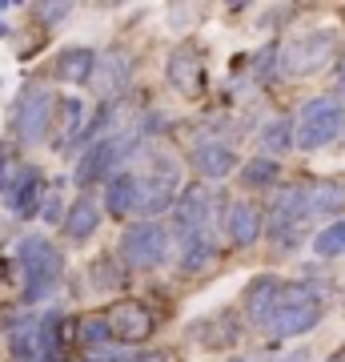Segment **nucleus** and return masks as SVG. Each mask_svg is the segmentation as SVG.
<instances>
[{"instance_id":"f257e3e1","label":"nucleus","mask_w":345,"mask_h":362,"mask_svg":"<svg viewBox=\"0 0 345 362\" xmlns=\"http://www.w3.org/2000/svg\"><path fill=\"white\" fill-rule=\"evenodd\" d=\"M137 141H141V133H137V129L104 133L101 141H92L89 149L80 153L73 181H77V185H101V181H104V185H109L116 173H125V161L133 157Z\"/></svg>"},{"instance_id":"f03ea898","label":"nucleus","mask_w":345,"mask_h":362,"mask_svg":"<svg viewBox=\"0 0 345 362\" xmlns=\"http://www.w3.org/2000/svg\"><path fill=\"white\" fill-rule=\"evenodd\" d=\"M16 266H20V274H25V282H28V290H25L28 302L44 298L56 286V278L64 274L61 250L52 246L44 233H28V238L16 242Z\"/></svg>"},{"instance_id":"7ed1b4c3","label":"nucleus","mask_w":345,"mask_h":362,"mask_svg":"<svg viewBox=\"0 0 345 362\" xmlns=\"http://www.w3.org/2000/svg\"><path fill=\"white\" fill-rule=\"evenodd\" d=\"M345 133V97L325 93L301 105L297 113V149H321Z\"/></svg>"},{"instance_id":"20e7f679","label":"nucleus","mask_w":345,"mask_h":362,"mask_svg":"<svg viewBox=\"0 0 345 362\" xmlns=\"http://www.w3.org/2000/svg\"><path fill=\"white\" fill-rule=\"evenodd\" d=\"M221 206V194L205 189V185H185L173 206V221H169V233L177 246H189L197 238H209V221Z\"/></svg>"},{"instance_id":"39448f33","label":"nucleus","mask_w":345,"mask_h":362,"mask_svg":"<svg viewBox=\"0 0 345 362\" xmlns=\"http://www.w3.org/2000/svg\"><path fill=\"white\" fill-rule=\"evenodd\" d=\"M56 109H61V101L52 97L49 85H25V93L13 105V133L25 145H40L56 125Z\"/></svg>"},{"instance_id":"423d86ee","label":"nucleus","mask_w":345,"mask_h":362,"mask_svg":"<svg viewBox=\"0 0 345 362\" xmlns=\"http://www.w3.org/2000/svg\"><path fill=\"white\" fill-rule=\"evenodd\" d=\"M177 161L165 153L149 157V169L137 173V218H157L169 206H177Z\"/></svg>"},{"instance_id":"0eeeda50","label":"nucleus","mask_w":345,"mask_h":362,"mask_svg":"<svg viewBox=\"0 0 345 362\" xmlns=\"http://www.w3.org/2000/svg\"><path fill=\"white\" fill-rule=\"evenodd\" d=\"M333 52H337L333 28H305L282 49V73L285 77H313L333 61Z\"/></svg>"},{"instance_id":"6e6552de","label":"nucleus","mask_w":345,"mask_h":362,"mask_svg":"<svg viewBox=\"0 0 345 362\" xmlns=\"http://www.w3.org/2000/svg\"><path fill=\"white\" fill-rule=\"evenodd\" d=\"M309 197H313V185H282V189L273 194L265 226H269V238H273L277 246H293L297 238H301V226H305V218L313 214V209H309Z\"/></svg>"},{"instance_id":"1a4fd4ad","label":"nucleus","mask_w":345,"mask_h":362,"mask_svg":"<svg viewBox=\"0 0 345 362\" xmlns=\"http://www.w3.org/2000/svg\"><path fill=\"white\" fill-rule=\"evenodd\" d=\"M169 242H173L169 226H161V221H133L121 233V250L116 254L133 270H157L169 258Z\"/></svg>"},{"instance_id":"9d476101","label":"nucleus","mask_w":345,"mask_h":362,"mask_svg":"<svg viewBox=\"0 0 345 362\" xmlns=\"http://www.w3.org/2000/svg\"><path fill=\"white\" fill-rule=\"evenodd\" d=\"M321 294L313 290V286H289L282 298V306H277V314H273V322H269V334L277 338H297L305 334V330H313V326L321 322Z\"/></svg>"},{"instance_id":"9b49d317","label":"nucleus","mask_w":345,"mask_h":362,"mask_svg":"<svg viewBox=\"0 0 345 362\" xmlns=\"http://www.w3.org/2000/svg\"><path fill=\"white\" fill-rule=\"evenodd\" d=\"M289 286L277 278V274H261V278H253L249 282V290H245V318L253 326H265L273 322V314H277V306H282V298Z\"/></svg>"},{"instance_id":"f8f14e48","label":"nucleus","mask_w":345,"mask_h":362,"mask_svg":"<svg viewBox=\"0 0 345 362\" xmlns=\"http://www.w3.org/2000/svg\"><path fill=\"white\" fill-rule=\"evenodd\" d=\"M4 206H8L13 218H32L44 206V173L37 165H20L13 185H8V194H4Z\"/></svg>"},{"instance_id":"ddd939ff","label":"nucleus","mask_w":345,"mask_h":362,"mask_svg":"<svg viewBox=\"0 0 345 362\" xmlns=\"http://www.w3.org/2000/svg\"><path fill=\"white\" fill-rule=\"evenodd\" d=\"M128 77H133V57H128L125 49H109L101 61H97V73H92V89H97V97L109 105V101H116V97L125 93Z\"/></svg>"},{"instance_id":"4468645a","label":"nucleus","mask_w":345,"mask_h":362,"mask_svg":"<svg viewBox=\"0 0 345 362\" xmlns=\"http://www.w3.org/2000/svg\"><path fill=\"white\" fill-rule=\"evenodd\" d=\"M169 81H173L185 97H201L209 73H205V61L197 57L193 45H181V49L169 57Z\"/></svg>"},{"instance_id":"2eb2a0df","label":"nucleus","mask_w":345,"mask_h":362,"mask_svg":"<svg viewBox=\"0 0 345 362\" xmlns=\"http://www.w3.org/2000/svg\"><path fill=\"white\" fill-rule=\"evenodd\" d=\"M109 322H113V334L121 342H145L153 334V314L141 302H116L109 310Z\"/></svg>"},{"instance_id":"dca6fc26","label":"nucleus","mask_w":345,"mask_h":362,"mask_svg":"<svg viewBox=\"0 0 345 362\" xmlns=\"http://www.w3.org/2000/svg\"><path fill=\"white\" fill-rule=\"evenodd\" d=\"M225 230H229V242L233 246H253L265 221H261V209L253 202H229L225 206Z\"/></svg>"},{"instance_id":"f3484780","label":"nucleus","mask_w":345,"mask_h":362,"mask_svg":"<svg viewBox=\"0 0 345 362\" xmlns=\"http://www.w3.org/2000/svg\"><path fill=\"white\" fill-rule=\"evenodd\" d=\"M8 350L16 362H44V342H40V314L16 318L8 330Z\"/></svg>"},{"instance_id":"a211bd4d","label":"nucleus","mask_w":345,"mask_h":362,"mask_svg":"<svg viewBox=\"0 0 345 362\" xmlns=\"http://www.w3.org/2000/svg\"><path fill=\"white\" fill-rule=\"evenodd\" d=\"M193 169L209 181L229 177L233 169H237V153H233V145H225V141H201L193 149Z\"/></svg>"},{"instance_id":"6ab92c4d","label":"nucleus","mask_w":345,"mask_h":362,"mask_svg":"<svg viewBox=\"0 0 345 362\" xmlns=\"http://www.w3.org/2000/svg\"><path fill=\"white\" fill-rule=\"evenodd\" d=\"M64 233L73 238V242H89L92 233H97V226H101V206L92 202V197L80 194L73 206H68V214H64Z\"/></svg>"},{"instance_id":"aec40b11","label":"nucleus","mask_w":345,"mask_h":362,"mask_svg":"<svg viewBox=\"0 0 345 362\" xmlns=\"http://www.w3.org/2000/svg\"><path fill=\"white\" fill-rule=\"evenodd\" d=\"M104 209L109 218H133L137 214V173H116L104 189Z\"/></svg>"},{"instance_id":"412c9836","label":"nucleus","mask_w":345,"mask_h":362,"mask_svg":"<svg viewBox=\"0 0 345 362\" xmlns=\"http://www.w3.org/2000/svg\"><path fill=\"white\" fill-rule=\"evenodd\" d=\"M237 334H241V322L237 318H229V314H213V318H205V322L193 326V338H201L209 350H225L237 342Z\"/></svg>"},{"instance_id":"4be33fe9","label":"nucleus","mask_w":345,"mask_h":362,"mask_svg":"<svg viewBox=\"0 0 345 362\" xmlns=\"http://www.w3.org/2000/svg\"><path fill=\"white\" fill-rule=\"evenodd\" d=\"M97 52L92 49H64L61 57H56V77L68 81V85H77V81H92V73H97Z\"/></svg>"},{"instance_id":"5701e85b","label":"nucleus","mask_w":345,"mask_h":362,"mask_svg":"<svg viewBox=\"0 0 345 362\" xmlns=\"http://www.w3.org/2000/svg\"><path fill=\"white\" fill-rule=\"evenodd\" d=\"M277 177H282L277 157H249L241 165V189H273Z\"/></svg>"},{"instance_id":"b1692460","label":"nucleus","mask_w":345,"mask_h":362,"mask_svg":"<svg viewBox=\"0 0 345 362\" xmlns=\"http://www.w3.org/2000/svg\"><path fill=\"white\" fill-rule=\"evenodd\" d=\"M261 145H265V157H277V153H285V149H293L297 145V125L289 121V117H273V121H265Z\"/></svg>"},{"instance_id":"393cba45","label":"nucleus","mask_w":345,"mask_h":362,"mask_svg":"<svg viewBox=\"0 0 345 362\" xmlns=\"http://www.w3.org/2000/svg\"><path fill=\"white\" fill-rule=\"evenodd\" d=\"M213 262H217V242H213V238H197L189 246H181V254H177V266L185 274H201V270H209Z\"/></svg>"},{"instance_id":"a878e982","label":"nucleus","mask_w":345,"mask_h":362,"mask_svg":"<svg viewBox=\"0 0 345 362\" xmlns=\"http://www.w3.org/2000/svg\"><path fill=\"white\" fill-rule=\"evenodd\" d=\"M40 342H44V362L64 358V314L56 310L40 314Z\"/></svg>"},{"instance_id":"bb28decb","label":"nucleus","mask_w":345,"mask_h":362,"mask_svg":"<svg viewBox=\"0 0 345 362\" xmlns=\"http://www.w3.org/2000/svg\"><path fill=\"white\" fill-rule=\"evenodd\" d=\"M80 117H85V105L77 101V97H64L61 101V137L56 141L68 149V145H80V137H85V125H80Z\"/></svg>"},{"instance_id":"cd10ccee","label":"nucleus","mask_w":345,"mask_h":362,"mask_svg":"<svg viewBox=\"0 0 345 362\" xmlns=\"http://www.w3.org/2000/svg\"><path fill=\"white\" fill-rule=\"evenodd\" d=\"M309 209L313 214H341L345 209V181H321V185H313Z\"/></svg>"},{"instance_id":"c85d7f7f","label":"nucleus","mask_w":345,"mask_h":362,"mask_svg":"<svg viewBox=\"0 0 345 362\" xmlns=\"http://www.w3.org/2000/svg\"><path fill=\"white\" fill-rule=\"evenodd\" d=\"M77 338L85 350H97V346H109V338L113 334V322H109V314H89L85 322L77 326Z\"/></svg>"},{"instance_id":"c756f323","label":"nucleus","mask_w":345,"mask_h":362,"mask_svg":"<svg viewBox=\"0 0 345 362\" xmlns=\"http://www.w3.org/2000/svg\"><path fill=\"white\" fill-rule=\"evenodd\" d=\"M313 254H317V258H341L345 254V218L325 226V230L313 238Z\"/></svg>"},{"instance_id":"7c9ffc66","label":"nucleus","mask_w":345,"mask_h":362,"mask_svg":"<svg viewBox=\"0 0 345 362\" xmlns=\"http://www.w3.org/2000/svg\"><path fill=\"white\" fill-rule=\"evenodd\" d=\"M92 282H97V290H116V286H125V274L113 258H101L92 262Z\"/></svg>"},{"instance_id":"2f4dec72","label":"nucleus","mask_w":345,"mask_h":362,"mask_svg":"<svg viewBox=\"0 0 345 362\" xmlns=\"http://www.w3.org/2000/svg\"><path fill=\"white\" fill-rule=\"evenodd\" d=\"M89 362H137V354L125 346H97V350H85Z\"/></svg>"},{"instance_id":"473e14b6","label":"nucleus","mask_w":345,"mask_h":362,"mask_svg":"<svg viewBox=\"0 0 345 362\" xmlns=\"http://www.w3.org/2000/svg\"><path fill=\"white\" fill-rule=\"evenodd\" d=\"M68 13H73L68 4H40L37 8V16L44 21V25H52V21H61V16H68Z\"/></svg>"},{"instance_id":"72a5a7b5","label":"nucleus","mask_w":345,"mask_h":362,"mask_svg":"<svg viewBox=\"0 0 345 362\" xmlns=\"http://www.w3.org/2000/svg\"><path fill=\"white\" fill-rule=\"evenodd\" d=\"M337 93H341V97H345V57H341V61H337Z\"/></svg>"},{"instance_id":"f704fd0d","label":"nucleus","mask_w":345,"mask_h":362,"mask_svg":"<svg viewBox=\"0 0 345 362\" xmlns=\"http://www.w3.org/2000/svg\"><path fill=\"white\" fill-rule=\"evenodd\" d=\"M137 362H165V354H141Z\"/></svg>"},{"instance_id":"c9c22d12","label":"nucleus","mask_w":345,"mask_h":362,"mask_svg":"<svg viewBox=\"0 0 345 362\" xmlns=\"http://www.w3.org/2000/svg\"><path fill=\"white\" fill-rule=\"evenodd\" d=\"M289 362H309V354H305V350H297V354H293Z\"/></svg>"},{"instance_id":"e433bc0d","label":"nucleus","mask_w":345,"mask_h":362,"mask_svg":"<svg viewBox=\"0 0 345 362\" xmlns=\"http://www.w3.org/2000/svg\"><path fill=\"white\" fill-rule=\"evenodd\" d=\"M229 362H249V358H229Z\"/></svg>"},{"instance_id":"4c0bfd02","label":"nucleus","mask_w":345,"mask_h":362,"mask_svg":"<svg viewBox=\"0 0 345 362\" xmlns=\"http://www.w3.org/2000/svg\"><path fill=\"white\" fill-rule=\"evenodd\" d=\"M329 362H345V358H329Z\"/></svg>"},{"instance_id":"58836bf2","label":"nucleus","mask_w":345,"mask_h":362,"mask_svg":"<svg viewBox=\"0 0 345 362\" xmlns=\"http://www.w3.org/2000/svg\"><path fill=\"white\" fill-rule=\"evenodd\" d=\"M0 37H4V25H0Z\"/></svg>"}]
</instances>
